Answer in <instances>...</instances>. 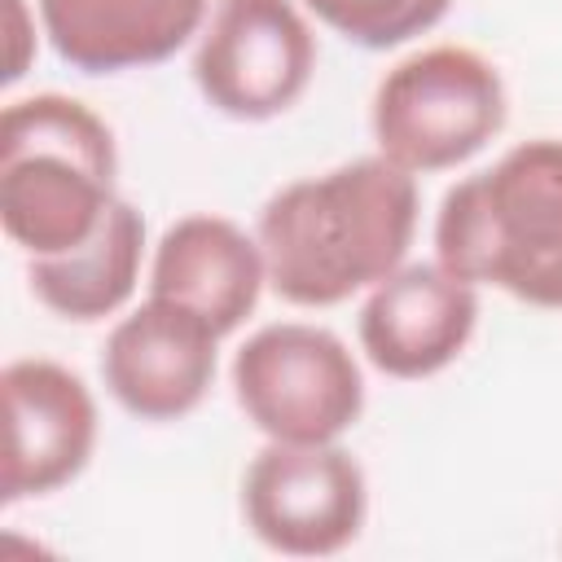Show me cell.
<instances>
[{"mask_svg":"<svg viewBox=\"0 0 562 562\" xmlns=\"http://www.w3.org/2000/svg\"><path fill=\"white\" fill-rule=\"evenodd\" d=\"M479 325V294L470 281L435 263H400L378 281L360 307V351L386 378L417 382L448 369Z\"/></svg>","mask_w":562,"mask_h":562,"instance_id":"10","label":"cell"},{"mask_svg":"<svg viewBox=\"0 0 562 562\" xmlns=\"http://www.w3.org/2000/svg\"><path fill=\"white\" fill-rule=\"evenodd\" d=\"M140 255H145V220L132 202H114L101 228L61 255H40L26 263L31 294L61 321H105L114 316L136 281H140Z\"/></svg>","mask_w":562,"mask_h":562,"instance_id":"13","label":"cell"},{"mask_svg":"<svg viewBox=\"0 0 562 562\" xmlns=\"http://www.w3.org/2000/svg\"><path fill=\"white\" fill-rule=\"evenodd\" d=\"M263 281L268 263L259 237L224 215L176 220L149 263V294L193 307L215 325L220 338L255 312Z\"/></svg>","mask_w":562,"mask_h":562,"instance_id":"12","label":"cell"},{"mask_svg":"<svg viewBox=\"0 0 562 562\" xmlns=\"http://www.w3.org/2000/svg\"><path fill=\"white\" fill-rule=\"evenodd\" d=\"M211 0H40L53 53L83 75H119L176 57L206 26Z\"/></svg>","mask_w":562,"mask_h":562,"instance_id":"11","label":"cell"},{"mask_svg":"<svg viewBox=\"0 0 562 562\" xmlns=\"http://www.w3.org/2000/svg\"><path fill=\"white\" fill-rule=\"evenodd\" d=\"M220 334L184 303L149 294L127 312L101 351L105 391L140 422L189 417L215 382Z\"/></svg>","mask_w":562,"mask_h":562,"instance_id":"9","label":"cell"},{"mask_svg":"<svg viewBox=\"0 0 562 562\" xmlns=\"http://www.w3.org/2000/svg\"><path fill=\"white\" fill-rule=\"evenodd\" d=\"M0 391L9 422L0 501L18 505L79 479L97 448V400L83 378L57 360L26 356L4 364Z\"/></svg>","mask_w":562,"mask_h":562,"instance_id":"8","label":"cell"},{"mask_svg":"<svg viewBox=\"0 0 562 562\" xmlns=\"http://www.w3.org/2000/svg\"><path fill=\"white\" fill-rule=\"evenodd\" d=\"M246 422L277 443H334L364 413V378L347 342L307 321L255 329L233 356Z\"/></svg>","mask_w":562,"mask_h":562,"instance_id":"5","label":"cell"},{"mask_svg":"<svg viewBox=\"0 0 562 562\" xmlns=\"http://www.w3.org/2000/svg\"><path fill=\"white\" fill-rule=\"evenodd\" d=\"M312 70L316 40L294 0H215L193 53L202 101L237 123L285 114Z\"/></svg>","mask_w":562,"mask_h":562,"instance_id":"6","label":"cell"},{"mask_svg":"<svg viewBox=\"0 0 562 562\" xmlns=\"http://www.w3.org/2000/svg\"><path fill=\"white\" fill-rule=\"evenodd\" d=\"M369 509L360 461L334 443H277L246 465L241 514L259 544L290 558H329L347 549Z\"/></svg>","mask_w":562,"mask_h":562,"instance_id":"7","label":"cell"},{"mask_svg":"<svg viewBox=\"0 0 562 562\" xmlns=\"http://www.w3.org/2000/svg\"><path fill=\"white\" fill-rule=\"evenodd\" d=\"M501 127V70L465 44H435L404 57L373 92L378 154L413 176L448 171L474 158Z\"/></svg>","mask_w":562,"mask_h":562,"instance_id":"4","label":"cell"},{"mask_svg":"<svg viewBox=\"0 0 562 562\" xmlns=\"http://www.w3.org/2000/svg\"><path fill=\"white\" fill-rule=\"evenodd\" d=\"M417 180L391 158H356L277 189L259 211L268 285L294 307H334L386 281L417 233Z\"/></svg>","mask_w":562,"mask_h":562,"instance_id":"1","label":"cell"},{"mask_svg":"<svg viewBox=\"0 0 562 562\" xmlns=\"http://www.w3.org/2000/svg\"><path fill=\"white\" fill-rule=\"evenodd\" d=\"M435 255L470 285L562 312V140H522L457 180L439 202Z\"/></svg>","mask_w":562,"mask_h":562,"instance_id":"2","label":"cell"},{"mask_svg":"<svg viewBox=\"0 0 562 562\" xmlns=\"http://www.w3.org/2000/svg\"><path fill=\"white\" fill-rule=\"evenodd\" d=\"M114 132L83 101L35 92L0 119V224L31 259L83 246L110 215Z\"/></svg>","mask_w":562,"mask_h":562,"instance_id":"3","label":"cell"},{"mask_svg":"<svg viewBox=\"0 0 562 562\" xmlns=\"http://www.w3.org/2000/svg\"><path fill=\"white\" fill-rule=\"evenodd\" d=\"M4 22H9V61H4V83H18L31 61V26H26V0H4Z\"/></svg>","mask_w":562,"mask_h":562,"instance_id":"15","label":"cell"},{"mask_svg":"<svg viewBox=\"0 0 562 562\" xmlns=\"http://www.w3.org/2000/svg\"><path fill=\"white\" fill-rule=\"evenodd\" d=\"M303 9L316 13L347 44L386 53L439 26L452 0H303Z\"/></svg>","mask_w":562,"mask_h":562,"instance_id":"14","label":"cell"}]
</instances>
